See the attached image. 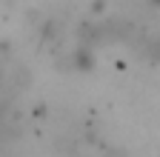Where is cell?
<instances>
[{
  "mask_svg": "<svg viewBox=\"0 0 160 157\" xmlns=\"http://www.w3.org/2000/svg\"><path fill=\"white\" fill-rule=\"evenodd\" d=\"M106 157H129V154H126V151H120V149H112Z\"/></svg>",
  "mask_w": 160,
  "mask_h": 157,
  "instance_id": "7a4b0ae2",
  "label": "cell"
},
{
  "mask_svg": "<svg viewBox=\"0 0 160 157\" xmlns=\"http://www.w3.org/2000/svg\"><path fill=\"white\" fill-rule=\"evenodd\" d=\"M69 66H72L74 71H92V69H94V54H92V49H89V46H77V49H72V54H69Z\"/></svg>",
  "mask_w": 160,
  "mask_h": 157,
  "instance_id": "6da1fadb",
  "label": "cell"
}]
</instances>
